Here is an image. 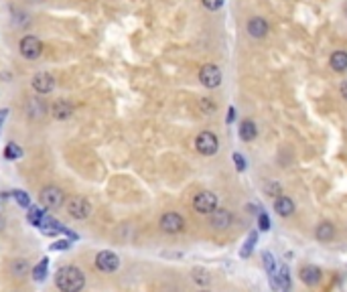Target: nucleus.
I'll return each instance as SVG.
<instances>
[{
	"mask_svg": "<svg viewBox=\"0 0 347 292\" xmlns=\"http://www.w3.org/2000/svg\"><path fill=\"white\" fill-rule=\"evenodd\" d=\"M55 286L61 292H81L85 286V276L75 266L59 268L55 274Z\"/></svg>",
	"mask_w": 347,
	"mask_h": 292,
	"instance_id": "1",
	"label": "nucleus"
},
{
	"mask_svg": "<svg viewBox=\"0 0 347 292\" xmlns=\"http://www.w3.org/2000/svg\"><path fill=\"white\" fill-rule=\"evenodd\" d=\"M39 199H41L43 207H47V209H57V207L63 205V201H65V193H63L59 187H55V185H49V187H43V189H41Z\"/></svg>",
	"mask_w": 347,
	"mask_h": 292,
	"instance_id": "2",
	"label": "nucleus"
},
{
	"mask_svg": "<svg viewBox=\"0 0 347 292\" xmlns=\"http://www.w3.org/2000/svg\"><path fill=\"white\" fill-rule=\"evenodd\" d=\"M195 148H197V152H201L203 156H211V154L218 152L220 140H218V136H215L213 132H207V130H205V132H201V134L197 136Z\"/></svg>",
	"mask_w": 347,
	"mask_h": 292,
	"instance_id": "3",
	"label": "nucleus"
},
{
	"mask_svg": "<svg viewBox=\"0 0 347 292\" xmlns=\"http://www.w3.org/2000/svg\"><path fill=\"white\" fill-rule=\"evenodd\" d=\"M67 213L73 217V219H85V217H90V213H92V205H90V201L85 199V197H79V195H75V197H71L69 201H67Z\"/></svg>",
	"mask_w": 347,
	"mask_h": 292,
	"instance_id": "4",
	"label": "nucleus"
},
{
	"mask_svg": "<svg viewBox=\"0 0 347 292\" xmlns=\"http://www.w3.org/2000/svg\"><path fill=\"white\" fill-rule=\"evenodd\" d=\"M193 209L197 213H213L218 209V197L211 191H201L193 199Z\"/></svg>",
	"mask_w": 347,
	"mask_h": 292,
	"instance_id": "5",
	"label": "nucleus"
},
{
	"mask_svg": "<svg viewBox=\"0 0 347 292\" xmlns=\"http://www.w3.org/2000/svg\"><path fill=\"white\" fill-rule=\"evenodd\" d=\"M199 81H201L205 87H209V89L220 87V83H222V71H220V67L213 65V63L203 65L201 71H199Z\"/></svg>",
	"mask_w": 347,
	"mask_h": 292,
	"instance_id": "6",
	"label": "nucleus"
},
{
	"mask_svg": "<svg viewBox=\"0 0 347 292\" xmlns=\"http://www.w3.org/2000/svg\"><path fill=\"white\" fill-rule=\"evenodd\" d=\"M18 49H20V55H23V57L33 61V59H37L43 53V43H41L37 37L29 35V37H25V39L20 41Z\"/></svg>",
	"mask_w": 347,
	"mask_h": 292,
	"instance_id": "7",
	"label": "nucleus"
},
{
	"mask_svg": "<svg viewBox=\"0 0 347 292\" xmlns=\"http://www.w3.org/2000/svg\"><path fill=\"white\" fill-rule=\"evenodd\" d=\"M161 230H163L165 234H179V232L185 230V219H183L179 213L169 211V213H165V215L161 217Z\"/></svg>",
	"mask_w": 347,
	"mask_h": 292,
	"instance_id": "8",
	"label": "nucleus"
},
{
	"mask_svg": "<svg viewBox=\"0 0 347 292\" xmlns=\"http://www.w3.org/2000/svg\"><path fill=\"white\" fill-rule=\"evenodd\" d=\"M96 266H98L102 272H114V270H118V266H120V258L116 256L114 252L104 250V252H100V254L96 256Z\"/></svg>",
	"mask_w": 347,
	"mask_h": 292,
	"instance_id": "9",
	"label": "nucleus"
},
{
	"mask_svg": "<svg viewBox=\"0 0 347 292\" xmlns=\"http://www.w3.org/2000/svg\"><path fill=\"white\" fill-rule=\"evenodd\" d=\"M231 221H233V217L228 209H215L213 213H209V226L213 230H228Z\"/></svg>",
	"mask_w": 347,
	"mask_h": 292,
	"instance_id": "10",
	"label": "nucleus"
},
{
	"mask_svg": "<svg viewBox=\"0 0 347 292\" xmlns=\"http://www.w3.org/2000/svg\"><path fill=\"white\" fill-rule=\"evenodd\" d=\"M33 87H35V92H39V94H49V92H53V87H55V79H53V75H49V73H37V75L33 77Z\"/></svg>",
	"mask_w": 347,
	"mask_h": 292,
	"instance_id": "11",
	"label": "nucleus"
},
{
	"mask_svg": "<svg viewBox=\"0 0 347 292\" xmlns=\"http://www.w3.org/2000/svg\"><path fill=\"white\" fill-rule=\"evenodd\" d=\"M298 276H300V280H302L307 286H317V284L321 282L323 272H321V268H317V266H302L300 272H298Z\"/></svg>",
	"mask_w": 347,
	"mask_h": 292,
	"instance_id": "12",
	"label": "nucleus"
},
{
	"mask_svg": "<svg viewBox=\"0 0 347 292\" xmlns=\"http://www.w3.org/2000/svg\"><path fill=\"white\" fill-rule=\"evenodd\" d=\"M248 33L254 39H262V37L268 35V23L262 16H254V18L248 20Z\"/></svg>",
	"mask_w": 347,
	"mask_h": 292,
	"instance_id": "13",
	"label": "nucleus"
},
{
	"mask_svg": "<svg viewBox=\"0 0 347 292\" xmlns=\"http://www.w3.org/2000/svg\"><path fill=\"white\" fill-rule=\"evenodd\" d=\"M274 211H276L280 217H290V215L294 213V203H292V199L287 197V195L276 197V201H274Z\"/></svg>",
	"mask_w": 347,
	"mask_h": 292,
	"instance_id": "14",
	"label": "nucleus"
},
{
	"mask_svg": "<svg viewBox=\"0 0 347 292\" xmlns=\"http://www.w3.org/2000/svg\"><path fill=\"white\" fill-rule=\"evenodd\" d=\"M29 270H31V266H29V262L23 260V258H16V260H12V262L8 264V272H10V276H14V278H25V276L29 274Z\"/></svg>",
	"mask_w": 347,
	"mask_h": 292,
	"instance_id": "15",
	"label": "nucleus"
},
{
	"mask_svg": "<svg viewBox=\"0 0 347 292\" xmlns=\"http://www.w3.org/2000/svg\"><path fill=\"white\" fill-rule=\"evenodd\" d=\"M51 114L55 120H67V118H71L73 114V106L69 104V102H63V100H59L53 104V108H51Z\"/></svg>",
	"mask_w": 347,
	"mask_h": 292,
	"instance_id": "16",
	"label": "nucleus"
},
{
	"mask_svg": "<svg viewBox=\"0 0 347 292\" xmlns=\"http://www.w3.org/2000/svg\"><path fill=\"white\" fill-rule=\"evenodd\" d=\"M315 237H317L319 241H331V239L335 237V226L329 223V221L319 223L317 230H315Z\"/></svg>",
	"mask_w": 347,
	"mask_h": 292,
	"instance_id": "17",
	"label": "nucleus"
},
{
	"mask_svg": "<svg viewBox=\"0 0 347 292\" xmlns=\"http://www.w3.org/2000/svg\"><path fill=\"white\" fill-rule=\"evenodd\" d=\"M256 134H258V130H256V124L252 120H244L240 124V138L244 142H252L256 138Z\"/></svg>",
	"mask_w": 347,
	"mask_h": 292,
	"instance_id": "18",
	"label": "nucleus"
},
{
	"mask_svg": "<svg viewBox=\"0 0 347 292\" xmlns=\"http://www.w3.org/2000/svg\"><path fill=\"white\" fill-rule=\"evenodd\" d=\"M27 112H29L31 118H41L43 114H47V108H45V104H43L41 100L33 98V100H29V104H27Z\"/></svg>",
	"mask_w": 347,
	"mask_h": 292,
	"instance_id": "19",
	"label": "nucleus"
},
{
	"mask_svg": "<svg viewBox=\"0 0 347 292\" xmlns=\"http://www.w3.org/2000/svg\"><path fill=\"white\" fill-rule=\"evenodd\" d=\"M329 63H331V67H333V71H345L347 69V53L345 51H335L331 59H329Z\"/></svg>",
	"mask_w": 347,
	"mask_h": 292,
	"instance_id": "20",
	"label": "nucleus"
},
{
	"mask_svg": "<svg viewBox=\"0 0 347 292\" xmlns=\"http://www.w3.org/2000/svg\"><path fill=\"white\" fill-rule=\"evenodd\" d=\"M256 239H258V232H252V234L246 237V243H244V248L240 250V256H242V258H248V256L252 254V250H254V245H256Z\"/></svg>",
	"mask_w": 347,
	"mask_h": 292,
	"instance_id": "21",
	"label": "nucleus"
},
{
	"mask_svg": "<svg viewBox=\"0 0 347 292\" xmlns=\"http://www.w3.org/2000/svg\"><path fill=\"white\" fill-rule=\"evenodd\" d=\"M278 286H283V292H289V288H290L289 266H280V270H278Z\"/></svg>",
	"mask_w": 347,
	"mask_h": 292,
	"instance_id": "22",
	"label": "nucleus"
},
{
	"mask_svg": "<svg viewBox=\"0 0 347 292\" xmlns=\"http://www.w3.org/2000/svg\"><path fill=\"white\" fill-rule=\"evenodd\" d=\"M4 156H6L8 161H16V159H20V156H23V150H20V146H18V144L8 142V146H6V150H4Z\"/></svg>",
	"mask_w": 347,
	"mask_h": 292,
	"instance_id": "23",
	"label": "nucleus"
},
{
	"mask_svg": "<svg viewBox=\"0 0 347 292\" xmlns=\"http://www.w3.org/2000/svg\"><path fill=\"white\" fill-rule=\"evenodd\" d=\"M47 264H49V260H47V258H43V260H41L35 268H33V276H35V280H39V282H41V280L47 276Z\"/></svg>",
	"mask_w": 347,
	"mask_h": 292,
	"instance_id": "24",
	"label": "nucleus"
},
{
	"mask_svg": "<svg viewBox=\"0 0 347 292\" xmlns=\"http://www.w3.org/2000/svg\"><path fill=\"white\" fill-rule=\"evenodd\" d=\"M43 215H45V211H43V209H39V207H31V211H29V221H31L33 226H39V228H41V219H43Z\"/></svg>",
	"mask_w": 347,
	"mask_h": 292,
	"instance_id": "25",
	"label": "nucleus"
},
{
	"mask_svg": "<svg viewBox=\"0 0 347 292\" xmlns=\"http://www.w3.org/2000/svg\"><path fill=\"white\" fill-rule=\"evenodd\" d=\"M199 108H201V112H203L205 116H209V114L215 112V104H213L209 98H203V100L199 102Z\"/></svg>",
	"mask_w": 347,
	"mask_h": 292,
	"instance_id": "26",
	"label": "nucleus"
},
{
	"mask_svg": "<svg viewBox=\"0 0 347 292\" xmlns=\"http://www.w3.org/2000/svg\"><path fill=\"white\" fill-rule=\"evenodd\" d=\"M264 191H266L270 197H280V195H283V191H280V185H278V183H274V181L266 183V185H264Z\"/></svg>",
	"mask_w": 347,
	"mask_h": 292,
	"instance_id": "27",
	"label": "nucleus"
},
{
	"mask_svg": "<svg viewBox=\"0 0 347 292\" xmlns=\"http://www.w3.org/2000/svg\"><path fill=\"white\" fill-rule=\"evenodd\" d=\"M12 195H14L16 203H18L20 207H29V205H31V199H29V195H27L25 191H14Z\"/></svg>",
	"mask_w": 347,
	"mask_h": 292,
	"instance_id": "28",
	"label": "nucleus"
},
{
	"mask_svg": "<svg viewBox=\"0 0 347 292\" xmlns=\"http://www.w3.org/2000/svg\"><path fill=\"white\" fill-rule=\"evenodd\" d=\"M258 228H260L262 232H268V230H270V217H268L266 213H260V215H258Z\"/></svg>",
	"mask_w": 347,
	"mask_h": 292,
	"instance_id": "29",
	"label": "nucleus"
},
{
	"mask_svg": "<svg viewBox=\"0 0 347 292\" xmlns=\"http://www.w3.org/2000/svg\"><path fill=\"white\" fill-rule=\"evenodd\" d=\"M193 280L199 282V284H207V282H209V276H207V272H203V270H195V272H193Z\"/></svg>",
	"mask_w": 347,
	"mask_h": 292,
	"instance_id": "30",
	"label": "nucleus"
},
{
	"mask_svg": "<svg viewBox=\"0 0 347 292\" xmlns=\"http://www.w3.org/2000/svg\"><path fill=\"white\" fill-rule=\"evenodd\" d=\"M201 2H203V6L209 8V10H220V8L224 6V0H201Z\"/></svg>",
	"mask_w": 347,
	"mask_h": 292,
	"instance_id": "31",
	"label": "nucleus"
},
{
	"mask_svg": "<svg viewBox=\"0 0 347 292\" xmlns=\"http://www.w3.org/2000/svg\"><path fill=\"white\" fill-rule=\"evenodd\" d=\"M233 163H235V167H237V171H244L246 169V163H244V156L242 154H233Z\"/></svg>",
	"mask_w": 347,
	"mask_h": 292,
	"instance_id": "32",
	"label": "nucleus"
},
{
	"mask_svg": "<svg viewBox=\"0 0 347 292\" xmlns=\"http://www.w3.org/2000/svg\"><path fill=\"white\" fill-rule=\"evenodd\" d=\"M69 241L67 239H59V241H55L53 245H51V250H69Z\"/></svg>",
	"mask_w": 347,
	"mask_h": 292,
	"instance_id": "33",
	"label": "nucleus"
},
{
	"mask_svg": "<svg viewBox=\"0 0 347 292\" xmlns=\"http://www.w3.org/2000/svg\"><path fill=\"white\" fill-rule=\"evenodd\" d=\"M339 89H341V96H343V98L347 100V81H343V83H341V87H339Z\"/></svg>",
	"mask_w": 347,
	"mask_h": 292,
	"instance_id": "34",
	"label": "nucleus"
},
{
	"mask_svg": "<svg viewBox=\"0 0 347 292\" xmlns=\"http://www.w3.org/2000/svg\"><path fill=\"white\" fill-rule=\"evenodd\" d=\"M6 114H8V110L4 108V110H0V126H2V122L6 120Z\"/></svg>",
	"mask_w": 347,
	"mask_h": 292,
	"instance_id": "35",
	"label": "nucleus"
},
{
	"mask_svg": "<svg viewBox=\"0 0 347 292\" xmlns=\"http://www.w3.org/2000/svg\"><path fill=\"white\" fill-rule=\"evenodd\" d=\"M233 120V108H230V114H228V122H231Z\"/></svg>",
	"mask_w": 347,
	"mask_h": 292,
	"instance_id": "36",
	"label": "nucleus"
},
{
	"mask_svg": "<svg viewBox=\"0 0 347 292\" xmlns=\"http://www.w3.org/2000/svg\"><path fill=\"white\" fill-rule=\"evenodd\" d=\"M2 228H4V221H2V217H0V232H2Z\"/></svg>",
	"mask_w": 347,
	"mask_h": 292,
	"instance_id": "37",
	"label": "nucleus"
},
{
	"mask_svg": "<svg viewBox=\"0 0 347 292\" xmlns=\"http://www.w3.org/2000/svg\"><path fill=\"white\" fill-rule=\"evenodd\" d=\"M201 292H209V290H201Z\"/></svg>",
	"mask_w": 347,
	"mask_h": 292,
	"instance_id": "38",
	"label": "nucleus"
},
{
	"mask_svg": "<svg viewBox=\"0 0 347 292\" xmlns=\"http://www.w3.org/2000/svg\"><path fill=\"white\" fill-rule=\"evenodd\" d=\"M345 12H347V6H345Z\"/></svg>",
	"mask_w": 347,
	"mask_h": 292,
	"instance_id": "39",
	"label": "nucleus"
}]
</instances>
